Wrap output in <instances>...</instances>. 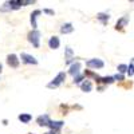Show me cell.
Here are the masks:
<instances>
[{
	"label": "cell",
	"mask_w": 134,
	"mask_h": 134,
	"mask_svg": "<svg viewBox=\"0 0 134 134\" xmlns=\"http://www.w3.org/2000/svg\"><path fill=\"white\" fill-rule=\"evenodd\" d=\"M18 118H19V121L21 122V124H28V122L32 119V115L27 114V113H23V114H20Z\"/></svg>",
	"instance_id": "5bb4252c"
},
{
	"label": "cell",
	"mask_w": 134,
	"mask_h": 134,
	"mask_svg": "<svg viewBox=\"0 0 134 134\" xmlns=\"http://www.w3.org/2000/svg\"><path fill=\"white\" fill-rule=\"evenodd\" d=\"M36 122H38L39 126H48L50 122H51V119H50L48 114H43V115H39V117L36 118Z\"/></svg>",
	"instance_id": "8992f818"
},
{
	"label": "cell",
	"mask_w": 134,
	"mask_h": 134,
	"mask_svg": "<svg viewBox=\"0 0 134 134\" xmlns=\"http://www.w3.org/2000/svg\"><path fill=\"white\" fill-rule=\"evenodd\" d=\"M98 82H102V83H113L114 82V76H105V78H99L97 76Z\"/></svg>",
	"instance_id": "9a60e30c"
},
{
	"label": "cell",
	"mask_w": 134,
	"mask_h": 134,
	"mask_svg": "<svg viewBox=\"0 0 134 134\" xmlns=\"http://www.w3.org/2000/svg\"><path fill=\"white\" fill-rule=\"evenodd\" d=\"M127 69H129V66H126V64H119L117 70H118L119 74H124V72H127Z\"/></svg>",
	"instance_id": "ac0fdd59"
},
{
	"label": "cell",
	"mask_w": 134,
	"mask_h": 134,
	"mask_svg": "<svg viewBox=\"0 0 134 134\" xmlns=\"http://www.w3.org/2000/svg\"><path fill=\"white\" fill-rule=\"evenodd\" d=\"M86 66L90 67V69H102L105 66L103 60L102 59H98V58H94V59H90L86 62Z\"/></svg>",
	"instance_id": "3957f363"
},
{
	"label": "cell",
	"mask_w": 134,
	"mask_h": 134,
	"mask_svg": "<svg viewBox=\"0 0 134 134\" xmlns=\"http://www.w3.org/2000/svg\"><path fill=\"white\" fill-rule=\"evenodd\" d=\"M81 88H82V91H85V93H90L93 90V85H91V82L88 79H86V81H83L81 83Z\"/></svg>",
	"instance_id": "8fae6325"
},
{
	"label": "cell",
	"mask_w": 134,
	"mask_h": 134,
	"mask_svg": "<svg viewBox=\"0 0 134 134\" xmlns=\"http://www.w3.org/2000/svg\"><path fill=\"white\" fill-rule=\"evenodd\" d=\"M127 74H129V76L134 75V58L131 59V63H130V66H129V69H127Z\"/></svg>",
	"instance_id": "d6986e66"
},
{
	"label": "cell",
	"mask_w": 134,
	"mask_h": 134,
	"mask_svg": "<svg viewBox=\"0 0 134 134\" xmlns=\"http://www.w3.org/2000/svg\"><path fill=\"white\" fill-rule=\"evenodd\" d=\"M7 63L9 67H12V69H18L19 67V59L15 54H9L7 57Z\"/></svg>",
	"instance_id": "5b68a950"
},
{
	"label": "cell",
	"mask_w": 134,
	"mask_h": 134,
	"mask_svg": "<svg viewBox=\"0 0 134 134\" xmlns=\"http://www.w3.org/2000/svg\"><path fill=\"white\" fill-rule=\"evenodd\" d=\"M79 70H81V62H74L71 66H70V74L75 78L76 75H79Z\"/></svg>",
	"instance_id": "52a82bcc"
},
{
	"label": "cell",
	"mask_w": 134,
	"mask_h": 134,
	"mask_svg": "<svg viewBox=\"0 0 134 134\" xmlns=\"http://www.w3.org/2000/svg\"><path fill=\"white\" fill-rule=\"evenodd\" d=\"M127 23H129V18H127V16H124V18H121V19L117 21L115 28H117V30H121V28H124Z\"/></svg>",
	"instance_id": "7c38bea8"
},
{
	"label": "cell",
	"mask_w": 134,
	"mask_h": 134,
	"mask_svg": "<svg viewBox=\"0 0 134 134\" xmlns=\"http://www.w3.org/2000/svg\"><path fill=\"white\" fill-rule=\"evenodd\" d=\"M42 14V11L40 9H35L34 12L31 14V24H32V28L34 30H36V27H38V24H36V19H38V16Z\"/></svg>",
	"instance_id": "30bf717a"
},
{
	"label": "cell",
	"mask_w": 134,
	"mask_h": 134,
	"mask_svg": "<svg viewBox=\"0 0 134 134\" xmlns=\"http://www.w3.org/2000/svg\"><path fill=\"white\" fill-rule=\"evenodd\" d=\"M28 42L35 48H39V46H40V32L38 30H32L28 34Z\"/></svg>",
	"instance_id": "6da1fadb"
},
{
	"label": "cell",
	"mask_w": 134,
	"mask_h": 134,
	"mask_svg": "<svg viewBox=\"0 0 134 134\" xmlns=\"http://www.w3.org/2000/svg\"><path fill=\"white\" fill-rule=\"evenodd\" d=\"M72 31H74V27H72L71 23H66V24H63V26L60 27V32H62V34H70V32H72Z\"/></svg>",
	"instance_id": "4fadbf2b"
},
{
	"label": "cell",
	"mask_w": 134,
	"mask_h": 134,
	"mask_svg": "<svg viewBox=\"0 0 134 134\" xmlns=\"http://www.w3.org/2000/svg\"><path fill=\"white\" fill-rule=\"evenodd\" d=\"M2 70H3V66H2V63H0V72H2Z\"/></svg>",
	"instance_id": "603a6c76"
},
{
	"label": "cell",
	"mask_w": 134,
	"mask_h": 134,
	"mask_svg": "<svg viewBox=\"0 0 134 134\" xmlns=\"http://www.w3.org/2000/svg\"><path fill=\"white\" fill-rule=\"evenodd\" d=\"M83 81V75H76L75 78H74V83H76V85H81V82Z\"/></svg>",
	"instance_id": "ffe728a7"
},
{
	"label": "cell",
	"mask_w": 134,
	"mask_h": 134,
	"mask_svg": "<svg viewBox=\"0 0 134 134\" xmlns=\"http://www.w3.org/2000/svg\"><path fill=\"white\" fill-rule=\"evenodd\" d=\"M64 81H66V74L62 71V72H59V74H58V75L55 76L54 79H52V81L47 85V87H48V88H55V87L60 86V85H62Z\"/></svg>",
	"instance_id": "7a4b0ae2"
},
{
	"label": "cell",
	"mask_w": 134,
	"mask_h": 134,
	"mask_svg": "<svg viewBox=\"0 0 134 134\" xmlns=\"http://www.w3.org/2000/svg\"><path fill=\"white\" fill-rule=\"evenodd\" d=\"M48 126L51 127L52 131H59V130L64 126V122H63V121H51Z\"/></svg>",
	"instance_id": "9c48e42d"
},
{
	"label": "cell",
	"mask_w": 134,
	"mask_h": 134,
	"mask_svg": "<svg viewBox=\"0 0 134 134\" xmlns=\"http://www.w3.org/2000/svg\"><path fill=\"white\" fill-rule=\"evenodd\" d=\"M43 12H44V14H48V15H54V14H55L52 9H43Z\"/></svg>",
	"instance_id": "7402d4cb"
},
{
	"label": "cell",
	"mask_w": 134,
	"mask_h": 134,
	"mask_svg": "<svg viewBox=\"0 0 134 134\" xmlns=\"http://www.w3.org/2000/svg\"><path fill=\"white\" fill-rule=\"evenodd\" d=\"M66 57H67V63H71V60H72V50L70 48V47H66Z\"/></svg>",
	"instance_id": "e0dca14e"
},
{
	"label": "cell",
	"mask_w": 134,
	"mask_h": 134,
	"mask_svg": "<svg viewBox=\"0 0 134 134\" xmlns=\"http://www.w3.org/2000/svg\"><path fill=\"white\" fill-rule=\"evenodd\" d=\"M97 19L100 20V21H102V23L105 24V23H107V20H109V15H107V14H98Z\"/></svg>",
	"instance_id": "2e32d148"
},
{
	"label": "cell",
	"mask_w": 134,
	"mask_h": 134,
	"mask_svg": "<svg viewBox=\"0 0 134 134\" xmlns=\"http://www.w3.org/2000/svg\"><path fill=\"white\" fill-rule=\"evenodd\" d=\"M20 59H21V62L26 63V64H38L36 58L32 57V55H30V54H27V52H21Z\"/></svg>",
	"instance_id": "277c9868"
},
{
	"label": "cell",
	"mask_w": 134,
	"mask_h": 134,
	"mask_svg": "<svg viewBox=\"0 0 134 134\" xmlns=\"http://www.w3.org/2000/svg\"><path fill=\"white\" fill-rule=\"evenodd\" d=\"M59 46H60L59 38L58 36H51L50 40H48V47L52 48V50H57V48H59Z\"/></svg>",
	"instance_id": "ba28073f"
},
{
	"label": "cell",
	"mask_w": 134,
	"mask_h": 134,
	"mask_svg": "<svg viewBox=\"0 0 134 134\" xmlns=\"http://www.w3.org/2000/svg\"><path fill=\"white\" fill-rule=\"evenodd\" d=\"M114 81H124V75H122V74L114 75Z\"/></svg>",
	"instance_id": "44dd1931"
}]
</instances>
